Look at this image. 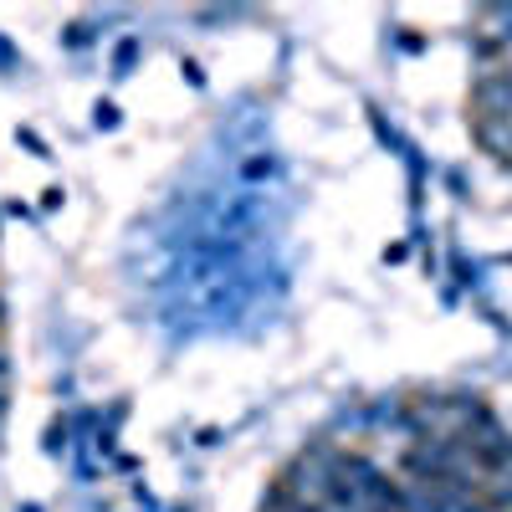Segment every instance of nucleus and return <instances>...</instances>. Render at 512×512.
<instances>
[{"instance_id":"nucleus-9","label":"nucleus","mask_w":512,"mask_h":512,"mask_svg":"<svg viewBox=\"0 0 512 512\" xmlns=\"http://www.w3.org/2000/svg\"><path fill=\"white\" fill-rule=\"evenodd\" d=\"M0 379H6V349H0Z\"/></svg>"},{"instance_id":"nucleus-2","label":"nucleus","mask_w":512,"mask_h":512,"mask_svg":"<svg viewBox=\"0 0 512 512\" xmlns=\"http://www.w3.org/2000/svg\"><path fill=\"white\" fill-rule=\"evenodd\" d=\"M139 57H144V36H123L113 47V77H134Z\"/></svg>"},{"instance_id":"nucleus-7","label":"nucleus","mask_w":512,"mask_h":512,"mask_svg":"<svg viewBox=\"0 0 512 512\" xmlns=\"http://www.w3.org/2000/svg\"><path fill=\"white\" fill-rule=\"evenodd\" d=\"M180 72H185V82H190V88H205V67H200L195 57H185V62H180Z\"/></svg>"},{"instance_id":"nucleus-1","label":"nucleus","mask_w":512,"mask_h":512,"mask_svg":"<svg viewBox=\"0 0 512 512\" xmlns=\"http://www.w3.org/2000/svg\"><path fill=\"white\" fill-rule=\"evenodd\" d=\"M472 103L482 118H512V72H487L472 88Z\"/></svg>"},{"instance_id":"nucleus-4","label":"nucleus","mask_w":512,"mask_h":512,"mask_svg":"<svg viewBox=\"0 0 512 512\" xmlns=\"http://www.w3.org/2000/svg\"><path fill=\"white\" fill-rule=\"evenodd\" d=\"M16 144H21V149H31L36 159H52V149H47V139H41V134H36V128H16Z\"/></svg>"},{"instance_id":"nucleus-5","label":"nucleus","mask_w":512,"mask_h":512,"mask_svg":"<svg viewBox=\"0 0 512 512\" xmlns=\"http://www.w3.org/2000/svg\"><path fill=\"white\" fill-rule=\"evenodd\" d=\"M88 41H93V26H88V21H72V26L62 31V47H88Z\"/></svg>"},{"instance_id":"nucleus-6","label":"nucleus","mask_w":512,"mask_h":512,"mask_svg":"<svg viewBox=\"0 0 512 512\" xmlns=\"http://www.w3.org/2000/svg\"><path fill=\"white\" fill-rule=\"evenodd\" d=\"M21 67H26V62H21V57L11 52V41L0 36V72H21Z\"/></svg>"},{"instance_id":"nucleus-8","label":"nucleus","mask_w":512,"mask_h":512,"mask_svg":"<svg viewBox=\"0 0 512 512\" xmlns=\"http://www.w3.org/2000/svg\"><path fill=\"white\" fill-rule=\"evenodd\" d=\"M57 205H62V185H52L47 195H41V210H57Z\"/></svg>"},{"instance_id":"nucleus-3","label":"nucleus","mask_w":512,"mask_h":512,"mask_svg":"<svg viewBox=\"0 0 512 512\" xmlns=\"http://www.w3.org/2000/svg\"><path fill=\"white\" fill-rule=\"evenodd\" d=\"M123 123V113H118V103H108V98H98L93 103V128L98 134H113V128Z\"/></svg>"}]
</instances>
